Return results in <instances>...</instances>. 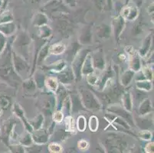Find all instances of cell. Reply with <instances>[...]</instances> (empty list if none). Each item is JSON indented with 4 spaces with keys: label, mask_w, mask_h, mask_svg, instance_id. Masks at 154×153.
Instances as JSON below:
<instances>
[{
    "label": "cell",
    "mask_w": 154,
    "mask_h": 153,
    "mask_svg": "<svg viewBox=\"0 0 154 153\" xmlns=\"http://www.w3.org/2000/svg\"><path fill=\"white\" fill-rule=\"evenodd\" d=\"M12 50L10 45H6L0 57V77L11 86L15 87L22 82V78L15 72L12 64Z\"/></svg>",
    "instance_id": "1"
},
{
    "label": "cell",
    "mask_w": 154,
    "mask_h": 153,
    "mask_svg": "<svg viewBox=\"0 0 154 153\" xmlns=\"http://www.w3.org/2000/svg\"><path fill=\"white\" fill-rule=\"evenodd\" d=\"M79 96L82 104L86 109L92 111H99L101 109L102 104L100 101L92 91L88 89H82L79 92Z\"/></svg>",
    "instance_id": "2"
},
{
    "label": "cell",
    "mask_w": 154,
    "mask_h": 153,
    "mask_svg": "<svg viewBox=\"0 0 154 153\" xmlns=\"http://www.w3.org/2000/svg\"><path fill=\"white\" fill-rule=\"evenodd\" d=\"M91 50L88 49H80L73 58L72 63H71V69H72L73 73L75 74V81H81L82 78V67L83 65L85 57L88 55V53H90Z\"/></svg>",
    "instance_id": "3"
},
{
    "label": "cell",
    "mask_w": 154,
    "mask_h": 153,
    "mask_svg": "<svg viewBox=\"0 0 154 153\" xmlns=\"http://www.w3.org/2000/svg\"><path fill=\"white\" fill-rule=\"evenodd\" d=\"M31 42L32 39L29 35L26 32H21L14 41L13 46L17 47V51H15L25 59H27Z\"/></svg>",
    "instance_id": "4"
},
{
    "label": "cell",
    "mask_w": 154,
    "mask_h": 153,
    "mask_svg": "<svg viewBox=\"0 0 154 153\" xmlns=\"http://www.w3.org/2000/svg\"><path fill=\"white\" fill-rule=\"evenodd\" d=\"M38 106L41 109L42 114L45 116H51L53 113V110L56 107V99L55 95L51 93H45L42 95L41 98L38 99Z\"/></svg>",
    "instance_id": "5"
},
{
    "label": "cell",
    "mask_w": 154,
    "mask_h": 153,
    "mask_svg": "<svg viewBox=\"0 0 154 153\" xmlns=\"http://www.w3.org/2000/svg\"><path fill=\"white\" fill-rule=\"evenodd\" d=\"M12 64H13L15 72L17 73L22 78L24 76L28 75L29 73L30 72V65L27 62L26 59L17 54L15 50H12Z\"/></svg>",
    "instance_id": "6"
},
{
    "label": "cell",
    "mask_w": 154,
    "mask_h": 153,
    "mask_svg": "<svg viewBox=\"0 0 154 153\" xmlns=\"http://www.w3.org/2000/svg\"><path fill=\"white\" fill-rule=\"evenodd\" d=\"M107 110L109 113H113L116 116L123 118L130 124L131 127L135 126V121H134V116L131 114V112L127 111L122 106L119 104H111L107 108Z\"/></svg>",
    "instance_id": "7"
},
{
    "label": "cell",
    "mask_w": 154,
    "mask_h": 153,
    "mask_svg": "<svg viewBox=\"0 0 154 153\" xmlns=\"http://www.w3.org/2000/svg\"><path fill=\"white\" fill-rule=\"evenodd\" d=\"M107 145L110 148V150H111L110 151L122 152L127 148V143L121 137L116 135H111L107 139Z\"/></svg>",
    "instance_id": "8"
},
{
    "label": "cell",
    "mask_w": 154,
    "mask_h": 153,
    "mask_svg": "<svg viewBox=\"0 0 154 153\" xmlns=\"http://www.w3.org/2000/svg\"><path fill=\"white\" fill-rule=\"evenodd\" d=\"M33 142L35 145H45L49 140L50 135L48 131L45 129H39V130H34L31 133Z\"/></svg>",
    "instance_id": "9"
},
{
    "label": "cell",
    "mask_w": 154,
    "mask_h": 153,
    "mask_svg": "<svg viewBox=\"0 0 154 153\" xmlns=\"http://www.w3.org/2000/svg\"><path fill=\"white\" fill-rule=\"evenodd\" d=\"M91 59L93 67L95 70L99 71H104L106 67V62H105L103 50L101 49L97 50L93 54H91Z\"/></svg>",
    "instance_id": "10"
},
{
    "label": "cell",
    "mask_w": 154,
    "mask_h": 153,
    "mask_svg": "<svg viewBox=\"0 0 154 153\" xmlns=\"http://www.w3.org/2000/svg\"><path fill=\"white\" fill-rule=\"evenodd\" d=\"M12 111L15 113V115L19 118V120H21V121L23 123L24 126H25V128H26V131L29 133H32V132L34 131L33 128L32 127V126L30 125V123H29V120H27V118L25 116V112H24L23 109L22 108V106L19 104L18 103H15L12 106Z\"/></svg>",
    "instance_id": "11"
},
{
    "label": "cell",
    "mask_w": 154,
    "mask_h": 153,
    "mask_svg": "<svg viewBox=\"0 0 154 153\" xmlns=\"http://www.w3.org/2000/svg\"><path fill=\"white\" fill-rule=\"evenodd\" d=\"M58 80L62 85H68L72 84L75 81V78L71 67H68L67 66L63 71L58 73Z\"/></svg>",
    "instance_id": "12"
},
{
    "label": "cell",
    "mask_w": 154,
    "mask_h": 153,
    "mask_svg": "<svg viewBox=\"0 0 154 153\" xmlns=\"http://www.w3.org/2000/svg\"><path fill=\"white\" fill-rule=\"evenodd\" d=\"M104 117L107 121L113 123L115 126H120L121 127H123L124 129H125V130H130L131 128V126H130V124L126 120H124L123 118L120 117V116H116L113 113H106Z\"/></svg>",
    "instance_id": "13"
},
{
    "label": "cell",
    "mask_w": 154,
    "mask_h": 153,
    "mask_svg": "<svg viewBox=\"0 0 154 153\" xmlns=\"http://www.w3.org/2000/svg\"><path fill=\"white\" fill-rule=\"evenodd\" d=\"M120 100L122 103V106L127 111L132 112L134 108V100H133L132 93L131 91L126 90L122 93L120 96Z\"/></svg>",
    "instance_id": "14"
},
{
    "label": "cell",
    "mask_w": 154,
    "mask_h": 153,
    "mask_svg": "<svg viewBox=\"0 0 154 153\" xmlns=\"http://www.w3.org/2000/svg\"><path fill=\"white\" fill-rule=\"evenodd\" d=\"M152 111H153V108H152V102H151L150 99L146 97L140 103L139 115L140 116H148V115L151 114Z\"/></svg>",
    "instance_id": "15"
},
{
    "label": "cell",
    "mask_w": 154,
    "mask_h": 153,
    "mask_svg": "<svg viewBox=\"0 0 154 153\" xmlns=\"http://www.w3.org/2000/svg\"><path fill=\"white\" fill-rule=\"evenodd\" d=\"M125 19L122 15L117 16L113 21V30L116 38H118L120 34L124 31V27H125Z\"/></svg>",
    "instance_id": "16"
},
{
    "label": "cell",
    "mask_w": 154,
    "mask_h": 153,
    "mask_svg": "<svg viewBox=\"0 0 154 153\" xmlns=\"http://www.w3.org/2000/svg\"><path fill=\"white\" fill-rule=\"evenodd\" d=\"M142 68L140 56L137 52L130 55V61H129V69L132 70L135 73L140 71Z\"/></svg>",
    "instance_id": "17"
},
{
    "label": "cell",
    "mask_w": 154,
    "mask_h": 153,
    "mask_svg": "<svg viewBox=\"0 0 154 153\" xmlns=\"http://www.w3.org/2000/svg\"><path fill=\"white\" fill-rule=\"evenodd\" d=\"M71 100V113H78L82 110H86L84 105L82 104V102L81 100V98L78 94H72L70 95Z\"/></svg>",
    "instance_id": "18"
},
{
    "label": "cell",
    "mask_w": 154,
    "mask_h": 153,
    "mask_svg": "<svg viewBox=\"0 0 154 153\" xmlns=\"http://www.w3.org/2000/svg\"><path fill=\"white\" fill-rule=\"evenodd\" d=\"M95 71V69L93 67L92 64V59H91V53H88V55L85 57V61H84L83 65L82 67V74L84 76H86L88 74L93 73Z\"/></svg>",
    "instance_id": "19"
},
{
    "label": "cell",
    "mask_w": 154,
    "mask_h": 153,
    "mask_svg": "<svg viewBox=\"0 0 154 153\" xmlns=\"http://www.w3.org/2000/svg\"><path fill=\"white\" fill-rule=\"evenodd\" d=\"M134 76H135V72L131 69L127 70L124 72H123L120 77V85L122 87H124L130 85L131 83L132 82L133 79L134 78Z\"/></svg>",
    "instance_id": "20"
},
{
    "label": "cell",
    "mask_w": 154,
    "mask_h": 153,
    "mask_svg": "<svg viewBox=\"0 0 154 153\" xmlns=\"http://www.w3.org/2000/svg\"><path fill=\"white\" fill-rule=\"evenodd\" d=\"M111 28L106 24H101L97 28V36L102 40H107L110 37Z\"/></svg>",
    "instance_id": "21"
},
{
    "label": "cell",
    "mask_w": 154,
    "mask_h": 153,
    "mask_svg": "<svg viewBox=\"0 0 154 153\" xmlns=\"http://www.w3.org/2000/svg\"><path fill=\"white\" fill-rule=\"evenodd\" d=\"M15 121L13 120H8L5 121L3 124V127H2V137L3 139H6V140H9V137L10 135L12 134V131L15 130Z\"/></svg>",
    "instance_id": "22"
},
{
    "label": "cell",
    "mask_w": 154,
    "mask_h": 153,
    "mask_svg": "<svg viewBox=\"0 0 154 153\" xmlns=\"http://www.w3.org/2000/svg\"><path fill=\"white\" fill-rule=\"evenodd\" d=\"M151 44H152V35L151 34H149L146 37L144 38L143 41L142 46L140 48L139 52V55L140 57H144L146 56V54H148V52L150 50L151 47Z\"/></svg>",
    "instance_id": "23"
},
{
    "label": "cell",
    "mask_w": 154,
    "mask_h": 153,
    "mask_svg": "<svg viewBox=\"0 0 154 153\" xmlns=\"http://www.w3.org/2000/svg\"><path fill=\"white\" fill-rule=\"evenodd\" d=\"M45 86L46 87V88L49 92L55 93L58 87H59V82H58V80L56 78L48 77V78H46L45 81Z\"/></svg>",
    "instance_id": "24"
},
{
    "label": "cell",
    "mask_w": 154,
    "mask_h": 153,
    "mask_svg": "<svg viewBox=\"0 0 154 153\" xmlns=\"http://www.w3.org/2000/svg\"><path fill=\"white\" fill-rule=\"evenodd\" d=\"M67 62L64 60H60L54 64H51L50 66H45L43 67V69H46L48 71H52L54 73H59L67 67Z\"/></svg>",
    "instance_id": "25"
},
{
    "label": "cell",
    "mask_w": 154,
    "mask_h": 153,
    "mask_svg": "<svg viewBox=\"0 0 154 153\" xmlns=\"http://www.w3.org/2000/svg\"><path fill=\"white\" fill-rule=\"evenodd\" d=\"M15 31H16V25L13 22L0 24V32L6 37L12 35V34L15 33Z\"/></svg>",
    "instance_id": "26"
},
{
    "label": "cell",
    "mask_w": 154,
    "mask_h": 153,
    "mask_svg": "<svg viewBox=\"0 0 154 153\" xmlns=\"http://www.w3.org/2000/svg\"><path fill=\"white\" fill-rule=\"evenodd\" d=\"M66 50V45L63 42H58L55 43L48 47V51L49 54H54V55H59V54H63Z\"/></svg>",
    "instance_id": "27"
},
{
    "label": "cell",
    "mask_w": 154,
    "mask_h": 153,
    "mask_svg": "<svg viewBox=\"0 0 154 153\" xmlns=\"http://www.w3.org/2000/svg\"><path fill=\"white\" fill-rule=\"evenodd\" d=\"M48 47H49V45H48V43L46 42L45 44L41 47L40 50L38 53L37 56V60H36V64L38 65H42L43 61H45V59L47 57V56L49 54V51H48Z\"/></svg>",
    "instance_id": "28"
},
{
    "label": "cell",
    "mask_w": 154,
    "mask_h": 153,
    "mask_svg": "<svg viewBox=\"0 0 154 153\" xmlns=\"http://www.w3.org/2000/svg\"><path fill=\"white\" fill-rule=\"evenodd\" d=\"M136 87L137 90L144 92H149L152 90V81L149 80H142V81H136Z\"/></svg>",
    "instance_id": "29"
},
{
    "label": "cell",
    "mask_w": 154,
    "mask_h": 153,
    "mask_svg": "<svg viewBox=\"0 0 154 153\" xmlns=\"http://www.w3.org/2000/svg\"><path fill=\"white\" fill-rule=\"evenodd\" d=\"M48 22V18L47 15H45L42 12H38L34 17L33 19V25L34 26H37V27H41L42 25H47Z\"/></svg>",
    "instance_id": "30"
},
{
    "label": "cell",
    "mask_w": 154,
    "mask_h": 153,
    "mask_svg": "<svg viewBox=\"0 0 154 153\" xmlns=\"http://www.w3.org/2000/svg\"><path fill=\"white\" fill-rule=\"evenodd\" d=\"M34 80L35 83L36 84V87L38 89H42L45 87V81L46 77L45 74L43 73V71H37L34 72Z\"/></svg>",
    "instance_id": "31"
},
{
    "label": "cell",
    "mask_w": 154,
    "mask_h": 153,
    "mask_svg": "<svg viewBox=\"0 0 154 153\" xmlns=\"http://www.w3.org/2000/svg\"><path fill=\"white\" fill-rule=\"evenodd\" d=\"M29 123L32 126L34 130H39V129L42 128V125L44 123V115L39 114L36 117H35L32 120H28Z\"/></svg>",
    "instance_id": "32"
},
{
    "label": "cell",
    "mask_w": 154,
    "mask_h": 153,
    "mask_svg": "<svg viewBox=\"0 0 154 153\" xmlns=\"http://www.w3.org/2000/svg\"><path fill=\"white\" fill-rule=\"evenodd\" d=\"M38 37L40 39L42 40H47L48 38H49L50 36L52 34V31H51V28L48 25H42L41 27H38Z\"/></svg>",
    "instance_id": "33"
},
{
    "label": "cell",
    "mask_w": 154,
    "mask_h": 153,
    "mask_svg": "<svg viewBox=\"0 0 154 153\" xmlns=\"http://www.w3.org/2000/svg\"><path fill=\"white\" fill-rule=\"evenodd\" d=\"M22 87H23V89L25 90L26 92L33 93L36 90V89H37L36 84L33 79L28 78V79L22 81Z\"/></svg>",
    "instance_id": "34"
},
{
    "label": "cell",
    "mask_w": 154,
    "mask_h": 153,
    "mask_svg": "<svg viewBox=\"0 0 154 153\" xmlns=\"http://www.w3.org/2000/svg\"><path fill=\"white\" fill-rule=\"evenodd\" d=\"M91 32L90 28H87L84 30V32L81 34L79 38V41L81 44H89L91 41Z\"/></svg>",
    "instance_id": "35"
},
{
    "label": "cell",
    "mask_w": 154,
    "mask_h": 153,
    "mask_svg": "<svg viewBox=\"0 0 154 153\" xmlns=\"http://www.w3.org/2000/svg\"><path fill=\"white\" fill-rule=\"evenodd\" d=\"M64 125H65V128L68 132L70 133H75V122H74V118L71 116L68 115L66 117L64 118Z\"/></svg>",
    "instance_id": "36"
},
{
    "label": "cell",
    "mask_w": 154,
    "mask_h": 153,
    "mask_svg": "<svg viewBox=\"0 0 154 153\" xmlns=\"http://www.w3.org/2000/svg\"><path fill=\"white\" fill-rule=\"evenodd\" d=\"M19 144L22 145V146H32L33 145V140H32V135L29 133H26V134L22 136V137L19 139Z\"/></svg>",
    "instance_id": "37"
},
{
    "label": "cell",
    "mask_w": 154,
    "mask_h": 153,
    "mask_svg": "<svg viewBox=\"0 0 154 153\" xmlns=\"http://www.w3.org/2000/svg\"><path fill=\"white\" fill-rule=\"evenodd\" d=\"M61 110H64L67 113V116L71 114V100L70 95H68L63 100Z\"/></svg>",
    "instance_id": "38"
},
{
    "label": "cell",
    "mask_w": 154,
    "mask_h": 153,
    "mask_svg": "<svg viewBox=\"0 0 154 153\" xmlns=\"http://www.w3.org/2000/svg\"><path fill=\"white\" fill-rule=\"evenodd\" d=\"M76 128L77 130H78L79 132H84L85 131L87 127V120L85 116H79L77 119V122H76Z\"/></svg>",
    "instance_id": "39"
},
{
    "label": "cell",
    "mask_w": 154,
    "mask_h": 153,
    "mask_svg": "<svg viewBox=\"0 0 154 153\" xmlns=\"http://www.w3.org/2000/svg\"><path fill=\"white\" fill-rule=\"evenodd\" d=\"M88 126L89 129L91 132H97V130H98L99 127V121L98 118L96 116H91L89 119V122H88Z\"/></svg>",
    "instance_id": "40"
},
{
    "label": "cell",
    "mask_w": 154,
    "mask_h": 153,
    "mask_svg": "<svg viewBox=\"0 0 154 153\" xmlns=\"http://www.w3.org/2000/svg\"><path fill=\"white\" fill-rule=\"evenodd\" d=\"M86 81L90 84L91 86H96L99 81V76L96 74V72L91 73V74L86 75Z\"/></svg>",
    "instance_id": "41"
},
{
    "label": "cell",
    "mask_w": 154,
    "mask_h": 153,
    "mask_svg": "<svg viewBox=\"0 0 154 153\" xmlns=\"http://www.w3.org/2000/svg\"><path fill=\"white\" fill-rule=\"evenodd\" d=\"M141 72L143 74L145 79L149 80V81H152L153 80V71L152 68L149 66H145L143 68H141Z\"/></svg>",
    "instance_id": "42"
},
{
    "label": "cell",
    "mask_w": 154,
    "mask_h": 153,
    "mask_svg": "<svg viewBox=\"0 0 154 153\" xmlns=\"http://www.w3.org/2000/svg\"><path fill=\"white\" fill-rule=\"evenodd\" d=\"M139 14V11L136 7H129L128 13H127V16L125 17V19L128 21H134L138 16Z\"/></svg>",
    "instance_id": "43"
},
{
    "label": "cell",
    "mask_w": 154,
    "mask_h": 153,
    "mask_svg": "<svg viewBox=\"0 0 154 153\" xmlns=\"http://www.w3.org/2000/svg\"><path fill=\"white\" fill-rule=\"evenodd\" d=\"M12 21H13V16L10 11L4 12L0 15V24L9 23V22H12Z\"/></svg>",
    "instance_id": "44"
},
{
    "label": "cell",
    "mask_w": 154,
    "mask_h": 153,
    "mask_svg": "<svg viewBox=\"0 0 154 153\" xmlns=\"http://www.w3.org/2000/svg\"><path fill=\"white\" fill-rule=\"evenodd\" d=\"M11 106V99L9 96H0V108L2 110L9 109Z\"/></svg>",
    "instance_id": "45"
},
{
    "label": "cell",
    "mask_w": 154,
    "mask_h": 153,
    "mask_svg": "<svg viewBox=\"0 0 154 153\" xmlns=\"http://www.w3.org/2000/svg\"><path fill=\"white\" fill-rule=\"evenodd\" d=\"M48 149L51 153H60L63 151V147L59 143L51 142L48 146Z\"/></svg>",
    "instance_id": "46"
},
{
    "label": "cell",
    "mask_w": 154,
    "mask_h": 153,
    "mask_svg": "<svg viewBox=\"0 0 154 153\" xmlns=\"http://www.w3.org/2000/svg\"><path fill=\"white\" fill-rule=\"evenodd\" d=\"M52 120L54 123H61L64 120V113L61 110H56V111L53 112L52 114Z\"/></svg>",
    "instance_id": "47"
},
{
    "label": "cell",
    "mask_w": 154,
    "mask_h": 153,
    "mask_svg": "<svg viewBox=\"0 0 154 153\" xmlns=\"http://www.w3.org/2000/svg\"><path fill=\"white\" fill-rule=\"evenodd\" d=\"M140 138L143 140H145V141H149V140L152 139V134L149 130H143L138 134Z\"/></svg>",
    "instance_id": "48"
},
{
    "label": "cell",
    "mask_w": 154,
    "mask_h": 153,
    "mask_svg": "<svg viewBox=\"0 0 154 153\" xmlns=\"http://www.w3.org/2000/svg\"><path fill=\"white\" fill-rule=\"evenodd\" d=\"M70 136V133L66 131H63V130H61V131H58L57 133L55 134V139L56 140H64L65 139L68 138V136Z\"/></svg>",
    "instance_id": "49"
},
{
    "label": "cell",
    "mask_w": 154,
    "mask_h": 153,
    "mask_svg": "<svg viewBox=\"0 0 154 153\" xmlns=\"http://www.w3.org/2000/svg\"><path fill=\"white\" fill-rule=\"evenodd\" d=\"M7 44V38L6 36L4 35L3 34L0 32V55L4 50V49L6 47Z\"/></svg>",
    "instance_id": "50"
},
{
    "label": "cell",
    "mask_w": 154,
    "mask_h": 153,
    "mask_svg": "<svg viewBox=\"0 0 154 153\" xmlns=\"http://www.w3.org/2000/svg\"><path fill=\"white\" fill-rule=\"evenodd\" d=\"M78 147L82 151H86L89 148V142L87 140L81 139L78 142Z\"/></svg>",
    "instance_id": "51"
},
{
    "label": "cell",
    "mask_w": 154,
    "mask_h": 153,
    "mask_svg": "<svg viewBox=\"0 0 154 153\" xmlns=\"http://www.w3.org/2000/svg\"><path fill=\"white\" fill-rule=\"evenodd\" d=\"M10 149L12 152H26L25 148L22 145H16V144H12L10 146Z\"/></svg>",
    "instance_id": "52"
},
{
    "label": "cell",
    "mask_w": 154,
    "mask_h": 153,
    "mask_svg": "<svg viewBox=\"0 0 154 153\" xmlns=\"http://www.w3.org/2000/svg\"><path fill=\"white\" fill-rule=\"evenodd\" d=\"M146 152L147 153H152L154 151V144L153 142H149L147 143L146 145H145V148H144Z\"/></svg>",
    "instance_id": "53"
},
{
    "label": "cell",
    "mask_w": 154,
    "mask_h": 153,
    "mask_svg": "<svg viewBox=\"0 0 154 153\" xmlns=\"http://www.w3.org/2000/svg\"><path fill=\"white\" fill-rule=\"evenodd\" d=\"M65 4L70 6H75L76 5V0H64Z\"/></svg>",
    "instance_id": "54"
},
{
    "label": "cell",
    "mask_w": 154,
    "mask_h": 153,
    "mask_svg": "<svg viewBox=\"0 0 154 153\" xmlns=\"http://www.w3.org/2000/svg\"><path fill=\"white\" fill-rule=\"evenodd\" d=\"M2 109L0 108V116H2Z\"/></svg>",
    "instance_id": "55"
}]
</instances>
